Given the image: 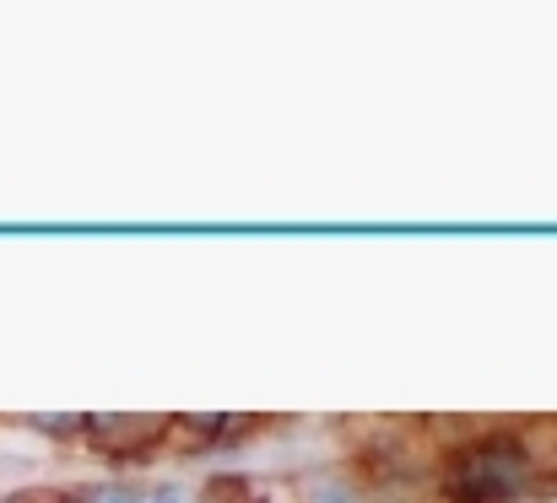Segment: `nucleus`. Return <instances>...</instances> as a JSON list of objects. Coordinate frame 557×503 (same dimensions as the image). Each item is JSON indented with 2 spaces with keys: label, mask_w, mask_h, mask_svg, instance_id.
Wrapping results in <instances>:
<instances>
[{
  "label": "nucleus",
  "mask_w": 557,
  "mask_h": 503,
  "mask_svg": "<svg viewBox=\"0 0 557 503\" xmlns=\"http://www.w3.org/2000/svg\"><path fill=\"white\" fill-rule=\"evenodd\" d=\"M531 477V455L520 439L498 433V439H482L471 450H460L455 461V477H449V493L460 503H504L515 499Z\"/></svg>",
  "instance_id": "f257e3e1"
},
{
  "label": "nucleus",
  "mask_w": 557,
  "mask_h": 503,
  "mask_svg": "<svg viewBox=\"0 0 557 503\" xmlns=\"http://www.w3.org/2000/svg\"><path fill=\"white\" fill-rule=\"evenodd\" d=\"M87 433H92L109 455H131L136 444H152V439L163 433V422H158V417H92Z\"/></svg>",
  "instance_id": "f03ea898"
},
{
  "label": "nucleus",
  "mask_w": 557,
  "mask_h": 503,
  "mask_svg": "<svg viewBox=\"0 0 557 503\" xmlns=\"http://www.w3.org/2000/svg\"><path fill=\"white\" fill-rule=\"evenodd\" d=\"M304 503H363V488L352 477H342V471H325V477H309Z\"/></svg>",
  "instance_id": "7ed1b4c3"
},
{
  "label": "nucleus",
  "mask_w": 557,
  "mask_h": 503,
  "mask_svg": "<svg viewBox=\"0 0 557 503\" xmlns=\"http://www.w3.org/2000/svg\"><path fill=\"white\" fill-rule=\"evenodd\" d=\"M141 503H185L180 488H158V493H141Z\"/></svg>",
  "instance_id": "20e7f679"
},
{
  "label": "nucleus",
  "mask_w": 557,
  "mask_h": 503,
  "mask_svg": "<svg viewBox=\"0 0 557 503\" xmlns=\"http://www.w3.org/2000/svg\"><path fill=\"white\" fill-rule=\"evenodd\" d=\"M92 503H141V493H125V488H109V493H98Z\"/></svg>",
  "instance_id": "39448f33"
},
{
  "label": "nucleus",
  "mask_w": 557,
  "mask_h": 503,
  "mask_svg": "<svg viewBox=\"0 0 557 503\" xmlns=\"http://www.w3.org/2000/svg\"><path fill=\"white\" fill-rule=\"evenodd\" d=\"M65 503H82V499H65Z\"/></svg>",
  "instance_id": "423d86ee"
}]
</instances>
